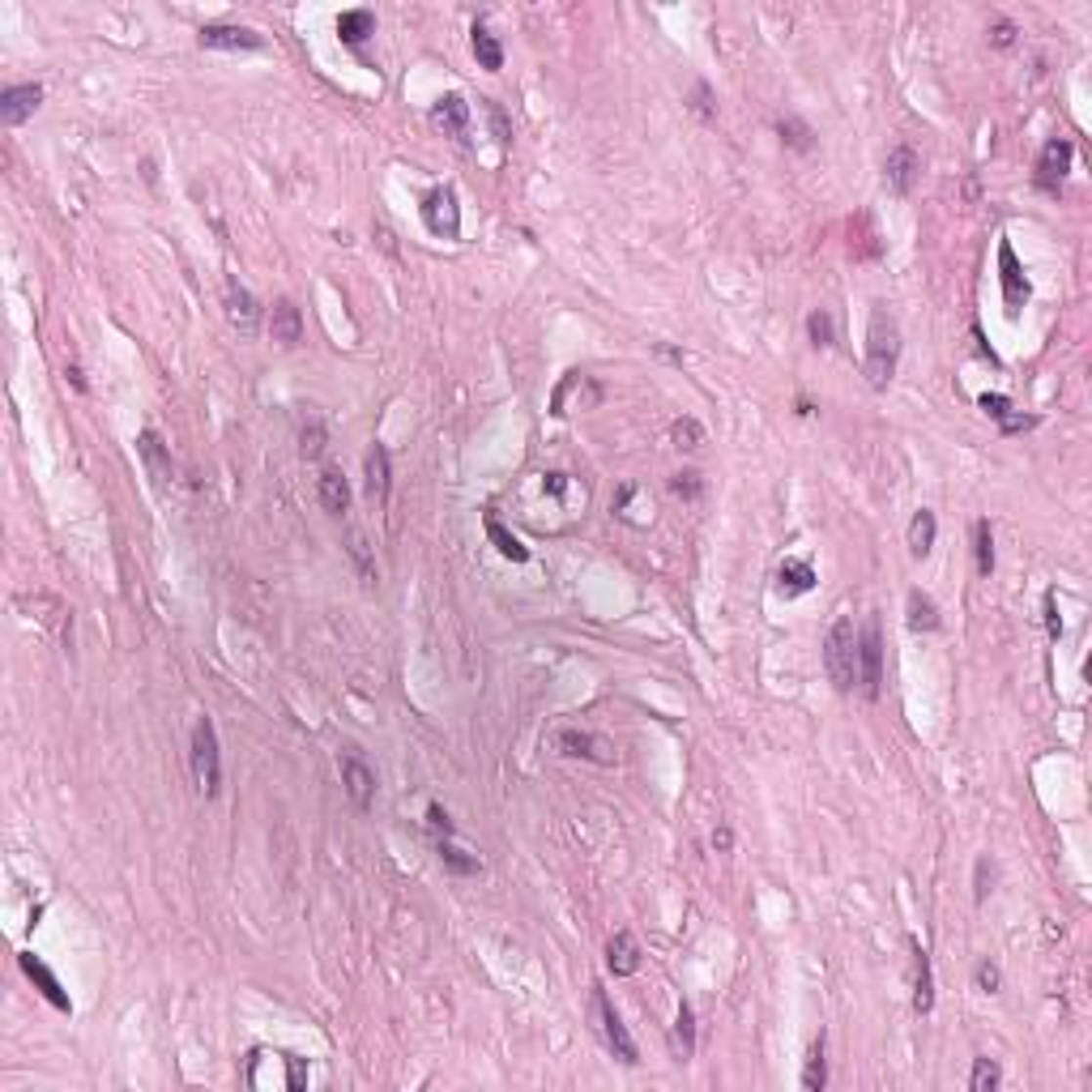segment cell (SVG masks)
I'll list each match as a JSON object with an SVG mask.
<instances>
[{
    "label": "cell",
    "mask_w": 1092,
    "mask_h": 1092,
    "mask_svg": "<svg viewBox=\"0 0 1092 1092\" xmlns=\"http://www.w3.org/2000/svg\"><path fill=\"white\" fill-rule=\"evenodd\" d=\"M469 47H474V61L483 65L487 73H500L503 68V43L483 26V22H474V30H469Z\"/></svg>",
    "instance_id": "24"
},
{
    "label": "cell",
    "mask_w": 1092,
    "mask_h": 1092,
    "mask_svg": "<svg viewBox=\"0 0 1092 1092\" xmlns=\"http://www.w3.org/2000/svg\"><path fill=\"white\" fill-rule=\"evenodd\" d=\"M227 316H231V325L240 328L243 337H252L256 325H261V303L252 299V290H243L240 282H231V286H227Z\"/></svg>",
    "instance_id": "20"
},
{
    "label": "cell",
    "mask_w": 1092,
    "mask_h": 1092,
    "mask_svg": "<svg viewBox=\"0 0 1092 1092\" xmlns=\"http://www.w3.org/2000/svg\"><path fill=\"white\" fill-rule=\"evenodd\" d=\"M436 853H440V862H444V871H453V875H478V858H469L465 850H457L453 845V837H440L436 841Z\"/></svg>",
    "instance_id": "33"
},
{
    "label": "cell",
    "mask_w": 1092,
    "mask_h": 1092,
    "mask_svg": "<svg viewBox=\"0 0 1092 1092\" xmlns=\"http://www.w3.org/2000/svg\"><path fill=\"white\" fill-rule=\"evenodd\" d=\"M483 108H487V115H491V124H496V141H500V146H508V141H512V124H508V115L500 111V103H496V99H483Z\"/></svg>",
    "instance_id": "43"
},
{
    "label": "cell",
    "mask_w": 1092,
    "mask_h": 1092,
    "mask_svg": "<svg viewBox=\"0 0 1092 1092\" xmlns=\"http://www.w3.org/2000/svg\"><path fill=\"white\" fill-rule=\"evenodd\" d=\"M828 1084V1054H824V1032L811 1041V1050H807V1063H803V1088L807 1092H819Z\"/></svg>",
    "instance_id": "28"
},
{
    "label": "cell",
    "mask_w": 1092,
    "mask_h": 1092,
    "mask_svg": "<svg viewBox=\"0 0 1092 1092\" xmlns=\"http://www.w3.org/2000/svg\"><path fill=\"white\" fill-rule=\"evenodd\" d=\"M337 34H342L346 47H363L375 34V14L371 9H346V14L337 18Z\"/></svg>",
    "instance_id": "25"
},
{
    "label": "cell",
    "mask_w": 1092,
    "mask_h": 1092,
    "mask_svg": "<svg viewBox=\"0 0 1092 1092\" xmlns=\"http://www.w3.org/2000/svg\"><path fill=\"white\" fill-rule=\"evenodd\" d=\"M427 828L436 832V837H453V819H449V811H444L440 803L427 807Z\"/></svg>",
    "instance_id": "45"
},
{
    "label": "cell",
    "mask_w": 1092,
    "mask_h": 1092,
    "mask_svg": "<svg viewBox=\"0 0 1092 1092\" xmlns=\"http://www.w3.org/2000/svg\"><path fill=\"white\" fill-rule=\"evenodd\" d=\"M671 1041H675V1054H678L683 1063L691 1059V1054H696V1016H691V1003H687V999L678 1003V1020H675V1037H671Z\"/></svg>",
    "instance_id": "30"
},
{
    "label": "cell",
    "mask_w": 1092,
    "mask_h": 1092,
    "mask_svg": "<svg viewBox=\"0 0 1092 1092\" xmlns=\"http://www.w3.org/2000/svg\"><path fill=\"white\" fill-rule=\"evenodd\" d=\"M346 543H350V555H355L359 572H363V581L371 585V581H375V568H371V550H368V538H363L359 530H350V538H346Z\"/></svg>",
    "instance_id": "39"
},
{
    "label": "cell",
    "mask_w": 1092,
    "mask_h": 1092,
    "mask_svg": "<svg viewBox=\"0 0 1092 1092\" xmlns=\"http://www.w3.org/2000/svg\"><path fill=\"white\" fill-rule=\"evenodd\" d=\"M543 491L546 496H563L568 491V474H543Z\"/></svg>",
    "instance_id": "51"
},
{
    "label": "cell",
    "mask_w": 1092,
    "mask_h": 1092,
    "mask_svg": "<svg viewBox=\"0 0 1092 1092\" xmlns=\"http://www.w3.org/2000/svg\"><path fill=\"white\" fill-rule=\"evenodd\" d=\"M316 496H321L325 512H337V516H342V512L350 508V483H346L342 474H337V469H325V474L316 478Z\"/></svg>",
    "instance_id": "26"
},
{
    "label": "cell",
    "mask_w": 1092,
    "mask_h": 1092,
    "mask_svg": "<svg viewBox=\"0 0 1092 1092\" xmlns=\"http://www.w3.org/2000/svg\"><path fill=\"white\" fill-rule=\"evenodd\" d=\"M671 440L678 444V449H700V444H704V427L696 418H678L671 427Z\"/></svg>",
    "instance_id": "37"
},
{
    "label": "cell",
    "mask_w": 1092,
    "mask_h": 1092,
    "mask_svg": "<svg viewBox=\"0 0 1092 1092\" xmlns=\"http://www.w3.org/2000/svg\"><path fill=\"white\" fill-rule=\"evenodd\" d=\"M137 457H141V465H146V474H150V483H154V491H167L171 478H175V465H171L167 440H162L154 427H146V431L137 436Z\"/></svg>",
    "instance_id": "9"
},
{
    "label": "cell",
    "mask_w": 1092,
    "mask_h": 1092,
    "mask_svg": "<svg viewBox=\"0 0 1092 1092\" xmlns=\"http://www.w3.org/2000/svg\"><path fill=\"white\" fill-rule=\"evenodd\" d=\"M487 538L496 543V550H500L503 559H512V563H525V559H530V546H525L512 530H503V525L496 521V516H487Z\"/></svg>",
    "instance_id": "29"
},
{
    "label": "cell",
    "mask_w": 1092,
    "mask_h": 1092,
    "mask_svg": "<svg viewBox=\"0 0 1092 1092\" xmlns=\"http://www.w3.org/2000/svg\"><path fill=\"white\" fill-rule=\"evenodd\" d=\"M858 687L866 700H879V687H884V628L875 615L858 632Z\"/></svg>",
    "instance_id": "4"
},
{
    "label": "cell",
    "mask_w": 1092,
    "mask_h": 1092,
    "mask_svg": "<svg viewBox=\"0 0 1092 1092\" xmlns=\"http://www.w3.org/2000/svg\"><path fill=\"white\" fill-rule=\"evenodd\" d=\"M1037 415H1007L1003 422H999V431L1003 436H1020V431H1028V427H1037Z\"/></svg>",
    "instance_id": "46"
},
{
    "label": "cell",
    "mask_w": 1092,
    "mask_h": 1092,
    "mask_svg": "<svg viewBox=\"0 0 1092 1092\" xmlns=\"http://www.w3.org/2000/svg\"><path fill=\"white\" fill-rule=\"evenodd\" d=\"M918 171H922V162H918V154H913V146H896V150L888 154V162H884V184H888V193H892V197H909L913 184H918Z\"/></svg>",
    "instance_id": "13"
},
{
    "label": "cell",
    "mask_w": 1092,
    "mask_h": 1092,
    "mask_svg": "<svg viewBox=\"0 0 1092 1092\" xmlns=\"http://www.w3.org/2000/svg\"><path fill=\"white\" fill-rule=\"evenodd\" d=\"M1016 34H1020V30H1016V22L999 18V22L990 26V43H994V47H1012V43H1016Z\"/></svg>",
    "instance_id": "47"
},
{
    "label": "cell",
    "mask_w": 1092,
    "mask_h": 1092,
    "mask_svg": "<svg viewBox=\"0 0 1092 1092\" xmlns=\"http://www.w3.org/2000/svg\"><path fill=\"white\" fill-rule=\"evenodd\" d=\"M978 406H982V410H985V415H990L994 422H1003L1007 415H1012V402H1007L1003 393H982V397H978Z\"/></svg>",
    "instance_id": "44"
},
{
    "label": "cell",
    "mask_w": 1092,
    "mask_h": 1092,
    "mask_svg": "<svg viewBox=\"0 0 1092 1092\" xmlns=\"http://www.w3.org/2000/svg\"><path fill=\"white\" fill-rule=\"evenodd\" d=\"M909 952H913V1012L918 1016H931L935 1007V973H931V956L918 939H909Z\"/></svg>",
    "instance_id": "17"
},
{
    "label": "cell",
    "mask_w": 1092,
    "mask_h": 1092,
    "mask_svg": "<svg viewBox=\"0 0 1092 1092\" xmlns=\"http://www.w3.org/2000/svg\"><path fill=\"white\" fill-rule=\"evenodd\" d=\"M299 453H303V457H321V453H325V427H321V422L303 427V436H299Z\"/></svg>",
    "instance_id": "42"
},
{
    "label": "cell",
    "mask_w": 1092,
    "mask_h": 1092,
    "mask_svg": "<svg viewBox=\"0 0 1092 1092\" xmlns=\"http://www.w3.org/2000/svg\"><path fill=\"white\" fill-rule=\"evenodd\" d=\"M896 363H900V328L896 321L875 308L871 312V328H866V384L871 389H888L892 375H896Z\"/></svg>",
    "instance_id": "1"
},
{
    "label": "cell",
    "mask_w": 1092,
    "mask_h": 1092,
    "mask_svg": "<svg viewBox=\"0 0 1092 1092\" xmlns=\"http://www.w3.org/2000/svg\"><path fill=\"white\" fill-rule=\"evenodd\" d=\"M905 624L913 632H935L939 628V606H935L931 593L909 590V597H905Z\"/></svg>",
    "instance_id": "27"
},
{
    "label": "cell",
    "mask_w": 1092,
    "mask_h": 1092,
    "mask_svg": "<svg viewBox=\"0 0 1092 1092\" xmlns=\"http://www.w3.org/2000/svg\"><path fill=\"white\" fill-rule=\"evenodd\" d=\"M593 1020H597V1032H602V1041H606L610 1050H615V1059H619V1063H628V1067H636V1063H640L636 1041H632V1032L624 1028V1020H619V1012L610 1007L606 990H597V985H593Z\"/></svg>",
    "instance_id": "5"
},
{
    "label": "cell",
    "mask_w": 1092,
    "mask_h": 1092,
    "mask_svg": "<svg viewBox=\"0 0 1092 1092\" xmlns=\"http://www.w3.org/2000/svg\"><path fill=\"white\" fill-rule=\"evenodd\" d=\"M990 884H994V866H990V858H978V888H973L978 905L985 900V892H990Z\"/></svg>",
    "instance_id": "48"
},
{
    "label": "cell",
    "mask_w": 1092,
    "mask_h": 1092,
    "mask_svg": "<svg viewBox=\"0 0 1092 1092\" xmlns=\"http://www.w3.org/2000/svg\"><path fill=\"white\" fill-rule=\"evenodd\" d=\"M39 103H43V86H39V81L5 86V90H0V124H9V128L26 124L30 115L39 111Z\"/></svg>",
    "instance_id": "11"
},
{
    "label": "cell",
    "mask_w": 1092,
    "mask_h": 1092,
    "mask_svg": "<svg viewBox=\"0 0 1092 1092\" xmlns=\"http://www.w3.org/2000/svg\"><path fill=\"white\" fill-rule=\"evenodd\" d=\"M1046 624H1050V636H1059L1063 632V619H1059V593H1046Z\"/></svg>",
    "instance_id": "49"
},
{
    "label": "cell",
    "mask_w": 1092,
    "mask_h": 1092,
    "mask_svg": "<svg viewBox=\"0 0 1092 1092\" xmlns=\"http://www.w3.org/2000/svg\"><path fill=\"white\" fill-rule=\"evenodd\" d=\"M636 500H640V487H636V483H624V487L615 491V503H610V512H615L619 521H628V525H649L640 512H632V503H636Z\"/></svg>",
    "instance_id": "35"
},
{
    "label": "cell",
    "mask_w": 1092,
    "mask_h": 1092,
    "mask_svg": "<svg viewBox=\"0 0 1092 1092\" xmlns=\"http://www.w3.org/2000/svg\"><path fill=\"white\" fill-rule=\"evenodd\" d=\"M671 491H675L678 500H700V496H704V478L696 474V469H683V474L671 478Z\"/></svg>",
    "instance_id": "40"
},
{
    "label": "cell",
    "mask_w": 1092,
    "mask_h": 1092,
    "mask_svg": "<svg viewBox=\"0 0 1092 1092\" xmlns=\"http://www.w3.org/2000/svg\"><path fill=\"white\" fill-rule=\"evenodd\" d=\"M431 124L465 141V133H469V103L461 99V94H440V99L431 103Z\"/></svg>",
    "instance_id": "18"
},
{
    "label": "cell",
    "mask_w": 1092,
    "mask_h": 1092,
    "mask_svg": "<svg viewBox=\"0 0 1092 1092\" xmlns=\"http://www.w3.org/2000/svg\"><path fill=\"white\" fill-rule=\"evenodd\" d=\"M418 209H422V222H427V231L436 235V240H457V235H461V205H457L453 188H431Z\"/></svg>",
    "instance_id": "6"
},
{
    "label": "cell",
    "mask_w": 1092,
    "mask_h": 1092,
    "mask_svg": "<svg viewBox=\"0 0 1092 1092\" xmlns=\"http://www.w3.org/2000/svg\"><path fill=\"white\" fill-rule=\"evenodd\" d=\"M606 969L615 973V978H632V973L640 969V943L632 931H615L606 943Z\"/></svg>",
    "instance_id": "19"
},
{
    "label": "cell",
    "mask_w": 1092,
    "mask_h": 1092,
    "mask_svg": "<svg viewBox=\"0 0 1092 1092\" xmlns=\"http://www.w3.org/2000/svg\"><path fill=\"white\" fill-rule=\"evenodd\" d=\"M807 333H811L815 346H837V321H832L828 308H815L807 316Z\"/></svg>",
    "instance_id": "34"
},
{
    "label": "cell",
    "mask_w": 1092,
    "mask_h": 1092,
    "mask_svg": "<svg viewBox=\"0 0 1092 1092\" xmlns=\"http://www.w3.org/2000/svg\"><path fill=\"white\" fill-rule=\"evenodd\" d=\"M1071 158H1075L1071 141H1067V137H1050L1046 146H1041V154H1037V188L1059 193V184L1067 180V171H1071Z\"/></svg>",
    "instance_id": "10"
},
{
    "label": "cell",
    "mask_w": 1092,
    "mask_h": 1092,
    "mask_svg": "<svg viewBox=\"0 0 1092 1092\" xmlns=\"http://www.w3.org/2000/svg\"><path fill=\"white\" fill-rule=\"evenodd\" d=\"M201 47H214V52H261L265 34H256L248 26H201Z\"/></svg>",
    "instance_id": "15"
},
{
    "label": "cell",
    "mask_w": 1092,
    "mask_h": 1092,
    "mask_svg": "<svg viewBox=\"0 0 1092 1092\" xmlns=\"http://www.w3.org/2000/svg\"><path fill=\"white\" fill-rule=\"evenodd\" d=\"M777 133H781L785 146L798 150V154H811V150H815V133H811V128H807L803 120H798V115H781V120H777Z\"/></svg>",
    "instance_id": "31"
},
{
    "label": "cell",
    "mask_w": 1092,
    "mask_h": 1092,
    "mask_svg": "<svg viewBox=\"0 0 1092 1092\" xmlns=\"http://www.w3.org/2000/svg\"><path fill=\"white\" fill-rule=\"evenodd\" d=\"M691 111H696L700 120H718V103H713L709 81H696V86H691Z\"/></svg>",
    "instance_id": "38"
},
{
    "label": "cell",
    "mask_w": 1092,
    "mask_h": 1092,
    "mask_svg": "<svg viewBox=\"0 0 1092 1092\" xmlns=\"http://www.w3.org/2000/svg\"><path fill=\"white\" fill-rule=\"evenodd\" d=\"M730 845H734L730 824H718V828H713V850H718V853H730Z\"/></svg>",
    "instance_id": "50"
},
{
    "label": "cell",
    "mask_w": 1092,
    "mask_h": 1092,
    "mask_svg": "<svg viewBox=\"0 0 1092 1092\" xmlns=\"http://www.w3.org/2000/svg\"><path fill=\"white\" fill-rule=\"evenodd\" d=\"M935 538H939V521L931 508H918L909 521V555L913 559H926L935 550Z\"/></svg>",
    "instance_id": "23"
},
{
    "label": "cell",
    "mask_w": 1092,
    "mask_h": 1092,
    "mask_svg": "<svg viewBox=\"0 0 1092 1092\" xmlns=\"http://www.w3.org/2000/svg\"><path fill=\"white\" fill-rule=\"evenodd\" d=\"M193 781L205 798L222 790V751H218V730L209 718H197L193 725Z\"/></svg>",
    "instance_id": "3"
},
{
    "label": "cell",
    "mask_w": 1092,
    "mask_h": 1092,
    "mask_svg": "<svg viewBox=\"0 0 1092 1092\" xmlns=\"http://www.w3.org/2000/svg\"><path fill=\"white\" fill-rule=\"evenodd\" d=\"M550 747H555V756H568V760H593V764H615V751H610L606 738H597L590 730H559L555 738H550Z\"/></svg>",
    "instance_id": "8"
},
{
    "label": "cell",
    "mask_w": 1092,
    "mask_h": 1092,
    "mask_svg": "<svg viewBox=\"0 0 1092 1092\" xmlns=\"http://www.w3.org/2000/svg\"><path fill=\"white\" fill-rule=\"evenodd\" d=\"M815 568L807 559H785L781 568H777V593L781 597H803V593H811L815 590Z\"/></svg>",
    "instance_id": "22"
},
{
    "label": "cell",
    "mask_w": 1092,
    "mask_h": 1092,
    "mask_svg": "<svg viewBox=\"0 0 1092 1092\" xmlns=\"http://www.w3.org/2000/svg\"><path fill=\"white\" fill-rule=\"evenodd\" d=\"M18 965H22V973H26V978H30L34 985H39V994L56 1007V1012H73V1003H68V994H65L61 978H56V973L47 969L39 956H34V952H22V956H18Z\"/></svg>",
    "instance_id": "14"
},
{
    "label": "cell",
    "mask_w": 1092,
    "mask_h": 1092,
    "mask_svg": "<svg viewBox=\"0 0 1092 1092\" xmlns=\"http://www.w3.org/2000/svg\"><path fill=\"white\" fill-rule=\"evenodd\" d=\"M973 982H978V990H982V994H999V985H1003V973H999V965H990V960H982V965H978V973H973Z\"/></svg>",
    "instance_id": "41"
},
{
    "label": "cell",
    "mask_w": 1092,
    "mask_h": 1092,
    "mask_svg": "<svg viewBox=\"0 0 1092 1092\" xmlns=\"http://www.w3.org/2000/svg\"><path fill=\"white\" fill-rule=\"evenodd\" d=\"M363 478H368V496L375 503H389L393 465H389V449H384V444H371V449L363 453Z\"/></svg>",
    "instance_id": "16"
},
{
    "label": "cell",
    "mask_w": 1092,
    "mask_h": 1092,
    "mask_svg": "<svg viewBox=\"0 0 1092 1092\" xmlns=\"http://www.w3.org/2000/svg\"><path fill=\"white\" fill-rule=\"evenodd\" d=\"M269 333H274V342H282V346H299L303 342V316H299V308L290 299H278L274 303V316H269Z\"/></svg>",
    "instance_id": "21"
},
{
    "label": "cell",
    "mask_w": 1092,
    "mask_h": 1092,
    "mask_svg": "<svg viewBox=\"0 0 1092 1092\" xmlns=\"http://www.w3.org/2000/svg\"><path fill=\"white\" fill-rule=\"evenodd\" d=\"M999 1084H1003L999 1063H994V1059H978V1063H973V1075H969V1088H973V1092H994Z\"/></svg>",
    "instance_id": "36"
},
{
    "label": "cell",
    "mask_w": 1092,
    "mask_h": 1092,
    "mask_svg": "<svg viewBox=\"0 0 1092 1092\" xmlns=\"http://www.w3.org/2000/svg\"><path fill=\"white\" fill-rule=\"evenodd\" d=\"M999 286H1003V308H1007V316L1016 321L1020 308H1025L1028 295H1032V286H1028V278H1025V265L1016 261L1012 240L999 243Z\"/></svg>",
    "instance_id": "7"
},
{
    "label": "cell",
    "mask_w": 1092,
    "mask_h": 1092,
    "mask_svg": "<svg viewBox=\"0 0 1092 1092\" xmlns=\"http://www.w3.org/2000/svg\"><path fill=\"white\" fill-rule=\"evenodd\" d=\"M973 559H978V577H990L994 572V530H990V521L973 525Z\"/></svg>",
    "instance_id": "32"
},
{
    "label": "cell",
    "mask_w": 1092,
    "mask_h": 1092,
    "mask_svg": "<svg viewBox=\"0 0 1092 1092\" xmlns=\"http://www.w3.org/2000/svg\"><path fill=\"white\" fill-rule=\"evenodd\" d=\"M824 671L841 696H850L858 687V632H853V619H837L832 624L828 640H824Z\"/></svg>",
    "instance_id": "2"
},
{
    "label": "cell",
    "mask_w": 1092,
    "mask_h": 1092,
    "mask_svg": "<svg viewBox=\"0 0 1092 1092\" xmlns=\"http://www.w3.org/2000/svg\"><path fill=\"white\" fill-rule=\"evenodd\" d=\"M342 785H346L350 803H355L359 811H368V807L375 803V772L363 764V756L355 747L342 751Z\"/></svg>",
    "instance_id": "12"
}]
</instances>
